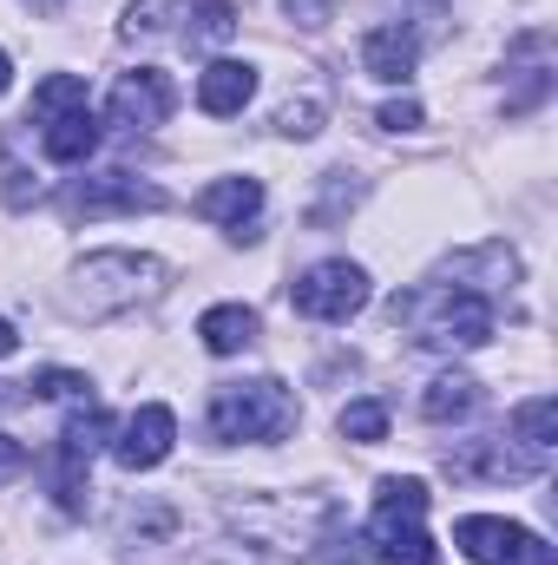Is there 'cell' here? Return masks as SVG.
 Listing matches in <instances>:
<instances>
[{"mask_svg":"<svg viewBox=\"0 0 558 565\" xmlns=\"http://www.w3.org/2000/svg\"><path fill=\"white\" fill-rule=\"evenodd\" d=\"M395 322L415 329V342L427 349H480L493 342V296L460 289V282H427L395 296Z\"/></svg>","mask_w":558,"mask_h":565,"instance_id":"obj_1","label":"cell"},{"mask_svg":"<svg viewBox=\"0 0 558 565\" xmlns=\"http://www.w3.org/2000/svg\"><path fill=\"white\" fill-rule=\"evenodd\" d=\"M164 289V264L144 257V250H93L73 264L66 277V309L73 316H119V309H139L144 296Z\"/></svg>","mask_w":558,"mask_h":565,"instance_id":"obj_2","label":"cell"},{"mask_svg":"<svg viewBox=\"0 0 558 565\" xmlns=\"http://www.w3.org/2000/svg\"><path fill=\"white\" fill-rule=\"evenodd\" d=\"M296 388L277 375H257V382H224L211 395V440H282L296 427Z\"/></svg>","mask_w":558,"mask_h":565,"instance_id":"obj_3","label":"cell"},{"mask_svg":"<svg viewBox=\"0 0 558 565\" xmlns=\"http://www.w3.org/2000/svg\"><path fill=\"white\" fill-rule=\"evenodd\" d=\"M427 480H382L375 487V520H368V553L375 565H433L427 540Z\"/></svg>","mask_w":558,"mask_h":565,"instance_id":"obj_4","label":"cell"},{"mask_svg":"<svg viewBox=\"0 0 558 565\" xmlns=\"http://www.w3.org/2000/svg\"><path fill=\"white\" fill-rule=\"evenodd\" d=\"M289 302H296V316H309V322H348V316L368 309V270L348 264V257L309 264L302 277L289 282Z\"/></svg>","mask_w":558,"mask_h":565,"instance_id":"obj_5","label":"cell"},{"mask_svg":"<svg viewBox=\"0 0 558 565\" xmlns=\"http://www.w3.org/2000/svg\"><path fill=\"white\" fill-rule=\"evenodd\" d=\"M453 546H460L473 565H558L552 546H546L533 526L493 520V513H466V520L453 526Z\"/></svg>","mask_w":558,"mask_h":565,"instance_id":"obj_6","label":"cell"},{"mask_svg":"<svg viewBox=\"0 0 558 565\" xmlns=\"http://www.w3.org/2000/svg\"><path fill=\"white\" fill-rule=\"evenodd\" d=\"M66 217H132V211H164V191L158 184H139L132 171H99V178H79L66 198H60Z\"/></svg>","mask_w":558,"mask_h":565,"instance_id":"obj_7","label":"cell"},{"mask_svg":"<svg viewBox=\"0 0 558 565\" xmlns=\"http://www.w3.org/2000/svg\"><path fill=\"white\" fill-rule=\"evenodd\" d=\"M171 106H178V86L158 66H139V73H119V86L106 99V119L119 132H158L171 119Z\"/></svg>","mask_w":558,"mask_h":565,"instance_id":"obj_8","label":"cell"},{"mask_svg":"<svg viewBox=\"0 0 558 565\" xmlns=\"http://www.w3.org/2000/svg\"><path fill=\"white\" fill-rule=\"evenodd\" d=\"M171 440H178V415L164 402H144L139 415H126V422L112 427V460L126 473H151L171 454Z\"/></svg>","mask_w":558,"mask_h":565,"instance_id":"obj_9","label":"cell"},{"mask_svg":"<svg viewBox=\"0 0 558 565\" xmlns=\"http://www.w3.org/2000/svg\"><path fill=\"white\" fill-rule=\"evenodd\" d=\"M197 217H211V224H224L237 244H250V237H257V217H264V184H257V178H217V184L197 191Z\"/></svg>","mask_w":558,"mask_h":565,"instance_id":"obj_10","label":"cell"},{"mask_svg":"<svg viewBox=\"0 0 558 565\" xmlns=\"http://www.w3.org/2000/svg\"><path fill=\"white\" fill-rule=\"evenodd\" d=\"M250 99H257V66H250V60H211V66L197 73V106H204L211 119H237Z\"/></svg>","mask_w":558,"mask_h":565,"instance_id":"obj_11","label":"cell"},{"mask_svg":"<svg viewBox=\"0 0 558 565\" xmlns=\"http://www.w3.org/2000/svg\"><path fill=\"white\" fill-rule=\"evenodd\" d=\"M420 66V40L408 26H368L362 33V73L388 79V86H408Z\"/></svg>","mask_w":558,"mask_h":565,"instance_id":"obj_12","label":"cell"},{"mask_svg":"<svg viewBox=\"0 0 558 565\" xmlns=\"http://www.w3.org/2000/svg\"><path fill=\"white\" fill-rule=\"evenodd\" d=\"M40 151H46L53 164H86V158L99 151V119H93V106L46 119V126H40Z\"/></svg>","mask_w":558,"mask_h":565,"instance_id":"obj_13","label":"cell"},{"mask_svg":"<svg viewBox=\"0 0 558 565\" xmlns=\"http://www.w3.org/2000/svg\"><path fill=\"white\" fill-rule=\"evenodd\" d=\"M197 342H204L211 355L250 349V342H257V309H244V302H211V309L197 316Z\"/></svg>","mask_w":558,"mask_h":565,"instance_id":"obj_14","label":"cell"},{"mask_svg":"<svg viewBox=\"0 0 558 565\" xmlns=\"http://www.w3.org/2000/svg\"><path fill=\"white\" fill-rule=\"evenodd\" d=\"M513 440L526 447V460H552V440H558V402L552 395H533V402H519L513 408Z\"/></svg>","mask_w":558,"mask_h":565,"instance_id":"obj_15","label":"cell"},{"mask_svg":"<svg viewBox=\"0 0 558 565\" xmlns=\"http://www.w3.org/2000/svg\"><path fill=\"white\" fill-rule=\"evenodd\" d=\"M473 408H480V382H473V375H460V369H453V375H433V382H427V395H420V415H427V422H466V415H473Z\"/></svg>","mask_w":558,"mask_h":565,"instance_id":"obj_16","label":"cell"},{"mask_svg":"<svg viewBox=\"0 0 558 565\" xmlns=\"http://www.w3.org/2000/svg\"><path fill=\"white\" fill-rule=\"evenodd\" d=\"M79 106H86V79H79V73H46V79L33 86L26 126H46V119H60V113H79Z\"/></svg>","mask_w":558,"mask_h":565,"instance_id":"obj_17","label":"cell"},{"mask_svg":"<svg viewBox=\"0 0 558 565\" xmlns=\"http://www.w3.org/2000/svg\"><path fill=\"white\" fill-rule=\"evenodd\" d=\"M230 33H237V7L230 0H204V7L184 13V40L191 46H224Z\"/></svg>","mask_w":558,"mask_h":565,"instance_id":"obj_18","label":"cell"},{"mask_svg":"<svg viewBox=\"0 0 558 565\" xmlns=\"http://www.w3.org/2000/svg\"><path fill=\"white\" fill-rule=\"evenodd\" d=\"M191 13V0H132L126 7V40H158Z\"/></svg>","mask_w":558,"mask_h":565,"instance_id":"obj_19","label":"cell"},{"mask_svg":"<svg viewBox=\"0 0 558 565\" xmlns=\"http://www.w3.org/2000/svg\"><path fill=\"white\" fill-rule=\"evenodd\" d=\"M342 434H348L355 447L388 440V408H382V402H348V408H342Z\"/></svg>","mask_w":558,"mask_h":565,"instance_id":"obj_20","label":"cell"},{"mask_svg":"<svg viewBox=\"0 0 558 565\" xmlns=\"http://www.w3.org/2000/svg\"><path fill=\"white\" fill-rule=\"evenodd\" d=\"M26 388H33L40 402H93V382H86V375H73V369H40Z\"/></svg>","mask_w":558,"mask_h":565,"instance_id":"obj_21","label":"cell"},{"mask_svg":"<svg viewBox=\"0 0 558 565\" xmlns=\"http://www.w3.org/2000/svg\"><path fill=\"white\" fill-rule=\"evenodd\" d=\"M277 132L282 139H315L322 132V99H289L277 113Z\"/></svg>","mask_w":558,"mask_h":565,"instance_id":"obj_22","label":"cell"},{"mask_svg":"<svg viewBox=\"0 0 558 565\" xmlns=\"http://www.w3.org/2000/svg\"><path fill=\"white\" fill-rule=\"evenodd\" d=\"M382 126H388V132H415L420 126V99H388V106H382Z\"/></svg>","mask_w":558,"mask_h":565,"instance_id":"obj_23","label":"cell"},{"mask_svg":"<svg viewBox=\"0 0 558 565\" xmlns=\"http://www.w3.org/2000/svg\"><path fill=\"white\" fill-rule=\"evenodd\" d=\"M0 178H7V204H33V191H40V184H26V171H20L7 151H0Z\"/></svg>","mask_w":558,"mask_h":565,"instance_id":"obj_24","label":"cell"},{"mask_svg":"<svg viewBox=\"0 0 558 565\" xmlns=\"http://www.w3.org/2000/svg\"><path fill=\"white\" fill-rule=\"evenodd\" d=\"M20 467H26V447H20V440H7V434H0V480H13V473H20Z\"/></svg>","mask_w":558,"mask_h":565,"instance_id":"obj_25","label":"cell"},{"mask_svg":"<svg viewBox=\"0 0 558 565\" xmlns=\"http://www.w3.org/2000/svg\"><path fill=\"white\" fill-rule=\"evenodd\" d=\"M20 349V335H13V322H0V355H13Z\"/></svg>","mask_w":558,"mask_h":565,"instance_id":"obj_26","label":"cell"},{"mask_svg":"<svg viewBox=\"0 0 558 565\" xmlns=\"http://www.w3.org/2000/svg\"><path fill=\"white\" fill-rule=\"evenodd\" d=\"M7 86H13V60L0 53V93H7Z\"/></svg>","mask_w":558,"mask_h":565,"instance_id":"obj_27","label":"cell"},{"mask_svg":"<svg viewBox=\"0 0 558 565\" xmlns=\"http://www.w3.org/2000/svg\"><path fill=\"white\" fill-rule=\"evenodd\" d=\"M26 7H33V13H53V7H66V0H26Z\"/></svg>","mask_w":558,"mask_h":565,"instance_id":"obj_28","label":"cell"}]
</instances>
